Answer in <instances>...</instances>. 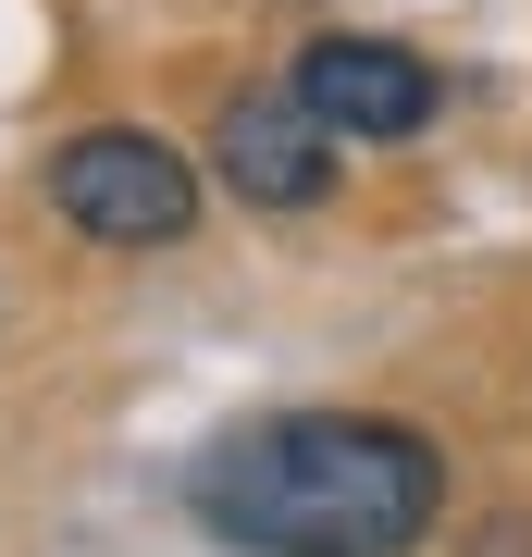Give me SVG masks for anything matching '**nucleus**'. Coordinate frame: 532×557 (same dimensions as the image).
I'll list each match as a JSON object with an SVG mask.
<instances>
[{"mask_svg":"<svg viewBox=\"0 0 532 557\" xmlns=\"http://www.w3.org/2000/svg\"><path fill=\"white\" fill-rule=\"evenodd\" d=\"M186 508L236 557H409L446 520V458L372 409H273L198 446Z\"/></svg>","mask_w":532,"mask_h":557,"instance_id":"obj_1","label":"nucleus"},{"mask_svg":"<svg viewBox=\"0 0 532 557\" xmlns=\"http://www.w3.org/2000/svg\"><path fill=\"white\" fill-rule=\"evenodd\" d=\"M50 211L87 248H174L198 236V161L149 124H87L50 149Z\"/></svg>","mask_w":532,"mask_h":557,"instance_id":"obj_2","label":"nucleus"},{"mask_svg":"<svg viewBox=\"0 0 532 557\" xmlns=\"http://www.w3.org/2000/svg\"><path fill=\"white\" fill-rule=\"evenodd\" d=\"M285 87L310 100V124H322L335 149H347V137L396 149V137H421V124H434V62L396 50V38H310Z\"/></svg>","mask_w":532,"mask_h":557,"instance_id":"obj_3","label":"nucleus"},{"mask_svg":"<svg viewBox=\"0 0 532 557\" xmlns=\"http://www.w3.org/2000/svg\"><path fill=\"white\" fill-rule=\"evenodd\" d=\"M211 161H223V186L248 211H322L335 199V137L310 124L297 87H236L223 124H211Z\"/></svg>","mask_w":532,"mask_h":557,"instance_id":"obj_4","label":"nucleus"}]
</instances>
